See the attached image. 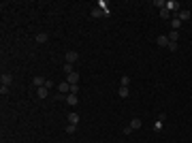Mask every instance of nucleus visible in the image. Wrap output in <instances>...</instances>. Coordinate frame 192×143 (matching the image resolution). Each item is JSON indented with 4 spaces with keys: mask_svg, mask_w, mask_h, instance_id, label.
Listing matches in <instances>:
<instances>
[{
    "mask_svg": "<svg viewBox=\"0 0 192 143\" xmlns=\"http://www.w3.org/2000/svg\"><path fill=\"white\" fill-rule=\"evenodd\" d=\"M109 15H111L109 9H100V7H94V9H92V17H109Z\"/></svg>",
    "mask_w": 192,
    "mask_h": 143,
    "instance_id": "f257e3e1",
    "label": "nucleus"
},
{
    "mask_svg": "<svg viewBox=\"0 0 192 143\" xmlns=\"http://www.w3.org/2000/svg\"><path fill=\"white\" fill-rule=\"evenodd\" d=\"M64 60H66V64H75V62L79 60V54H77V51H66Z\"/></svg>",
    "mask_w": 192,
    "mask_h": 143,
    "instance_id": "f03ea898",
    "label": "nucleus"
},
{
    "mask_svg": "<svg viewBox=\"0 0 192 143\" xmlns=\"http://www.w3.org/2000/svg\"><path fill=\"white\" fill-rule=\"evenodd\" d=\"M11 84H13V75H11V73H2V77H0V85H7V88H9Z\"/></svg>",
    "mask_w": 192,
    "mask_h": 143,
    "instance_id": "7ed1b4c3",
    "label": "nucleus"
},
{
    "mask_svg": "<svg viewBox=\"0 0 192 143\" xmlns=\"http://www.w3.org/2000/svg\"><path fill=\"white\" fill-rule=\"evenodd\" d=\"M164 9H167L169 13L171 11H175V13H179V2H173V0H169L167 4H164Z\"/></svg>",
    "mask_w": 192,
    "mask_h": 143,
    "instance_id": "20e7f679",
    "label": "nucleus"
},
{
    "mask_svg": "<svg viewBox=\"0 0 192 143\" xmlns=\"http://www.w3.org/2000/svg\"><path fill=\"white\" fill-rule=\"evenodd\" d=\"M190 15H192V13L188 11V9H179V13H177L179 22H188V19H190Z\"/></svg>",
    "mask_w": 192,
    "mask_h": 143,
    "instance_id": "39448f33",
    "label": "nucleus"
},
{
    "mask_svg": "<svg viewBox=\"0 0 192 143\" xmlns=\"http://www.w3.org/2000/svg\"><path fill=\"white\" fill-rule=\"evenodd\" d=\"M66 103H68L71 107H77V105H79V98H77V94H66Z\"/></svg>",
    "mask_w": 192,
    "mask_h": 143,
    "instance_id": "423d86ee",
    "label": "nucleus"
},
{
    "mask_svg": "<svg viewBox=\"0 0 192 143\" xmlns=\"http://www.w3.org/2000/svg\"><path fill=\"white\" fill-rule=\"evenodd\" d=\"M68 124H73V126L79 124V113H77V111H71V113H68Z\"/></svg>",
    "mask_w": 192,
    "mask_h": 143,
    "instance_id": "0eeeda50",
    "label": "nucleus"
},
{
    "mask_svg": "<svg viewBox=\"0 0 192 143\" xmlns=\"http://www.w3.org/2000/svg\"><path fill=\"white\" fill-rule=\"evenodd\" d=\"M66 81H68L71 85H77V84H79V75H77V73H71V75H66Z\"/></svg>",
    "mask_w": 192,
    "mask_h": 143,
    "instance_id": "6e6552de",
    "label": "nucleus"
},
{
    "mask_svg": "<svg viewBox=\"0 0 192 143\" xmlns=\"http://www.w3.org/2000/svg\"><path fill=\"white\" fill-rule=\"evenodd\" d=\"M128 126H130L132 130H139V128H141V118H132Z\"/></svg>",
    "mask_w": 192,
    "mask_h": 143,
    "instance_id": "1a4fd4ad",
    "label": "nucleus"
},
{
    "mask_svg": "<svg viewBox=\"0 0 192 143\" xmlns=\"http://www.w3.org/2000/svg\"><path fill=\"white\" fill-rule=\"evenodd\" d=\"M36 94H38V98H47L49 96V88H45V85H43V88H36Z\"/></svg>",
    "mask_w": 192,
    "mask_h": 143,
    "instance_id": "9d476101",
    "label": "nucleus"
},
{
    "mask_svg": "<svg viewBox=\"0 0 192 143\" xmlns=\"http://www.w3.org/2000/svg\"><path fill=\"white\" fill-rule=\"evenodd\" d=\"M58 90H60V94H64V92H71V84H68V81H62V84L58 85Z\"/></svg>",
    "mask_w": 192,
    "mask_h": 143,
    "instance_id": "9b49d317",
    "label": "nucleus"
},
{
    "mask_svg": "<svg viewBox=\"0 0 192 143\" xmlns=\"http://www.w3.org/2000/svg\"><path fill=\"white\" fill-rule=\"evenodd\" d=\"M128 94H130V90H128V88H124V85H120L118 96H120V98H128Z\"/></svg>",
    "mask_w": 192,
    "mask_h": 143,
    "instance_id": "f8f14e48",
    "label": "nucleus"
},
{
    "mask_svg": "<svg viewBox=\"0 0 192 143\" xmlns=\"http://www.w3.org/2000/svg\"><path fill=\"white\" fill-rule=\"evenodd\" d=\"M167 36H169V41H171V43H177V41H179V34H177V30H171Z\"/></svg>",
    "mask_w": 192,
    "mask_h": 143,
    "instance_id": "ddd939ff",
    "label": "nucleus"
},
{
    "mask_svg": "<svg viewBox=\"0 0 192 143\" xmlns=\"http://www.w3.org/2000/svg\"><path fill=\"white\" fill-rule=\"evenodd\" d=\"M160 47H169V36H158V41H156Z\"/></svg>",
    "mask_w": 192,
    "mask_h": 143,
    "instance_id": "4468645a",
    "label": "nucleus"
},
{
    "mask_svg": "<svg viewBox=\"0 0 192 143\" xmlns=\"http://www.w3.org/2000/svg\"><path fill=\"white\" fill-rule=\"evenodd\" d=\"M45 81H47V79H43V77H34V79H32V84H34L36 88H43V85H45Z\"/></svg>",
    "mask_w": 192,
    "mask_h": 143,
    "instance_id": "2eb2a0df",
    "label": "nucleus"
},
{
    "mask_svg": "<svg viewBox=\"0 0 192 143\" xmlns=\"http://www.w3.org/2000/svg\"><path fill=\"white\" fill-rule=\"evenodd\" d=\"M47 32H38V34H36V41H38V43H47Z\"/></svg>",
    "mask_w": 192,
    "mask_h": 143,
    "instance_id": "dca6fc26",
    "label": "nucleus"
},
{
    "mask_svg": "<svg viewBox=\"0 0 192 143\" xmlns=\"http://www.w3.org/2000/svg\"><path fill=\"white\" fill-rule=\"evenodd\" d=\"M120 85H124V88H128V85H130V77H128V75H122V79H120Z\"/></svg>",
    "mask_w": 192,
    "mask_h": 143,
    "instance_id": "f3484780",
    "label": "nucleus"
},
{
    "mask_svg": "<svg viewBox=\"0 0 192 143\" xmlns=\"http://www.w3.org/2000/svg\"><path fill=\"white\" fill-rule=\"evenodd\" d=\"M162 128H164V122H160V120H156V122H154V132H160Z\"/></svg>",
    "mask_w": 192,
    "mask_h": 143,
    "instance_id": "a211bd4d",
    "label": "nucleus"
},
{
    "mask_svg": "<svg viewBox=\"0 0 192 143\" xmlns=\"http://www.w3.org/2000/svg\"><path fill=\"white\" fill-rule=\"evenodd\" d=\"M171 26H173V30H179V26H181L179 17H173V19H171Z\"/></svg>",
    "mask_w": 192,
    "mask_h": 143,
    "instance_id": "6ab92c4d",
    "label": "nucleus"
},
{
    "mask_svg": "<svg viewBox=\"0 0 192 143\" xmlns=\"http://www.w3.org/2000/svg\"><path fill=\"white\" fill-rule=\"evenodd\" d=\"M160 17H162V19H169V17H171V13H169L167 9H160Z\"/></svg>",
    "mask_w": 192,
    "mask_h": 143,
    "instance_id": "aec40b11",
    "label": "nucleus"
},
{
    "mask_svg": "<svg viewBox=\"0 0 192 143\" xmlns=\"http://www.w3.org/2000/svg\"><path fill=\"white\" fill-rule=\"evenodd\" d=\"M64 73H66V75H71V73H75V71H73V64H64Z\"/></svg>",
    "mask_w": 192,
    "mask_h": 143,
    "instance_id": "412c9836",
    "label": "nucleus"
},
{
    "mask_svg": "<svg viewBox=\"0 0 192 143\" xmlns=\"http://www.w3.org/2000/svg\"><path fill=\"white\" fill-rule=\"evenodd\" d=\"M75 130H77V126H73V124H68V126H66V132H68V135H73Z\"/></svg>",
    "mask_w": 192,
    "mask_h": 143,
    "instance_id": "4be33fe9",
    "label": "nucleus"
},
{
    "mask_svg": "<svg viewBox=\"0 0 192 143\" xmlns=\"http://www.w3.org/2000/svg\"><path fill=\"white\" fill-rule=\"evenodd\" d=\"M167 49H171V51H177V43H171V41H169V47Z\"/></svg>",
    "mask_w": 192,
    "mask_h": 143,
    "instance_id": "5701e85b",
    "label": "nucleus"
},
{
    "mask_svg": "<svg viewBox=\"0 0 192 143\" xmlns=\"http://www.w3.org/2000/svg\"><path fill=\"white\" fill-rule=\"evenodd\" d=\"M0 94H2V96L9 94V88H7V85H0Z\"/></svg>",
    "mask_w": 192,
    "mask_h": 143,
    "instance_id": "b1692460",
    "label": "nucleus"
},
{
    "mask_svg": "<svg viewBox=\"0 0 192 143\" xmlns=\"http://www.w3.org/2000/svg\"><path fill=\"white\" fill-rule=\"evenodd\" d=\"M154 4H156V7H160V9H164V4H167V2H164V0H156Z\"/></svg>",
    "mask_w": 192,
    "mask_h": 143,
    "instance_id": "393cba45",
    "label": "nucleus"
},
{
    "mask_svg": "<svg viewBox=\"0 0 192 143\" xmlns=\"http://www.w3.org/2000/svg\"><path fill=\"white\" fill-rule=\"evenodd\" d=\"M77 92H79V84H77V85H71V94H77Z\"/></svg>",
    "mask_w": 192,
    "mask_h": 143,
    "instance_id": "a878e982",
    "label": "nucleus"
},
{
    "mask_svg": "<svg viewBox=\"0 0 192 143\" xmlns=\"http://www.w3.org/2000/svg\"><path fill=\"white\" fill-rule=\"evenodd\" d=\"M130 132H132V128H130V126H124V135H126V137H128Z\"/></svg>",
    "mask_w": 192,
    "mask_h": 143,
    "instance_id": "bb28decb",
    "label": "nucleus"
}]
</instances>
